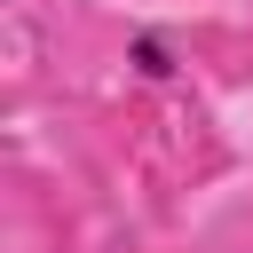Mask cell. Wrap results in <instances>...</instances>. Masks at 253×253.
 Segmentation results:
<instances>
[{
  "mask_svg": "<svg viewBox=\"0 0 253 253\" xmlns=\"http://www.w3.org/2000/svg\"><path fill=\"white\" fill-rule=\"evenodd\" d=\"M119 63H126V79H142V87H174V79L190 71V47H182L166 24H134L126 47H119Z\"/></svg>",
  "mask_w": 253,
  "mask_h": 253,
  "instance_id": "1",
  "label": "cell"
}]
</instances>
